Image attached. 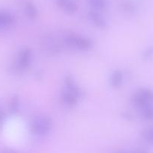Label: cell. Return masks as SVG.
Instances as JSON below:
<instances>
[{
	"label": "cell",
	"mask_w": 153,
	"mask_h": 153,
	"mask_svg": "<svg viewBox=\"0 0 153 153\" xmlns=\"http://www.w3.org/2000/svg\"><path fill=\"white\" fill-rule=\"evenodd\" d=\"M52 128V120L47 115H38L32 120L30 130L33 134L45 136L50 132Z\"/></svg>",
	"instance_id": "6da1fadb"
},
{
	"label": "cell",
	"mask_w": 153,
	"mask_h": 153,
	"mask_svg": "<svg viewBox=\"0 0 153 153\" xmlns=\"http://www.w3.org/2000/svg\"><path fill=\"white\" fill-rule=\"evenodd\" d=\"M64 43L68 46L80 51H88L93 46L90 39L76 34H68L64 38Z\"/></svg>",
	"instance_id": "7a4b0ae2"
},
{
	"label": "cell",
	"mask_w": 153,
	"mask_h": 153,
	"mask_svg": "<svg viewBox=\"0 0 153 153\" xmlns=\"http://www.w3.org/2000/svg\"><path fill=\"white\" fill-rule=\"evenodd\" d=\"M134 103L140 108L153 105V91L148 88L139 90L134 96Z\"/></svg>",
	"instance_id": "3957f363"
},
{
	"label": "cell",
	"mask_w": 153,
	"mask_h": 153,
	"mask_svg": "<svg viewBox=\"0 0 153 153\" xmlns=\"http://www.w3.org/2000/svg\"><path fill=\"white\" fill-rule=\"evenodd\" d=\"M32 58V52L29 48H23L19 52L16 61V67L20 71H24L30 66Z\"/></svg>",
	"instance_id": "277c9868"
},
{
	"label": "cell",
	"mask_w": 153,
	"mask_h": 153,
	"mask_svg": "<svg viewBox=\"0 0 153 153\" xmlns=\"http://www.w3.org/2000/svg\"><path fill=\"white\" fill-rule=\"evenodd\" d=\"M64 85H65L66 91L76 96L78 99L82 97V90L78 86V85L75 82L74 79L71 76H66L64 79Z\"/></svg>",
	"instance_id": "5b68a950"
},
{
	"label": "cell",
	"mask_w": 153,
	"mask_h": 153,
	"mask_svg": "<svg viewBox=\"0 0 153 153\" xmlns=\"http://www.w3.org/2000/svg\"><path fill=\"white\" fill-rule=\"evenodd\" d=\"M88 17H89L92 22L98 28L104 29L107 26V23H106V21L105 20L104 18L96 10H91L88 13Z\"/></svg>",
	"instance_id": "8992f818"
},
{
	"label": "cell",
	"mask_w": 153,
	"mask_h": 153,
	"mask_svg": "<svg viewBox=\"0 0 153 153\" xmlns=\"http://www.w3.org/2000/svg\"><path fill=\"white\" fill-rule=\"evenodd\" d=\"M58 7L68 13H74L77 10V4L73 0H57Z\"/></svg>",
	"instance_id": "52a82bcc"
},
{
	"label": "cell",
	"mask_w": 153,
	"mask_h": 153,
	"mask_svg": "<svg viewBox=\"0 0 153 153\" xmlns=\"http://www.w3.org/2000/svg\"><path fill=\"white\" fill-rule=\"evenodd\" d=\"M62 100L66 105L69 106V107H74L77 104L79 99L76 96L65 90L62 93Z\"/></svg>",
	"instance_id": "ba28073f"
},
{
	"label": "cell",
	"mask_w": 153,
	"mask_h": 153,
	"mask_svg": "<svg viewBox=\"0 0 153 153\" xmlns=\"http://www.w3.org/2000/svg\"><path fill=\"white\" fill-rule=\"evenodd\" d=\"M110 85L113 88H118L123 82V73L121 70H116L113 71L110 76Z\"/></svg>",
	"instance_id": "9c48e42d"
},
{
	"label": "cell",
	"mask_w": 153,
	"mask_h": 153,
	"mask_svg": "<svg viewBox=\"0 0 153 153\" xmlns=\"http://www.w3.org/2000/svg\"><path fill=\"white\" fill-rule=\"evenodd\" d=\"M14 21V18L10 13L7 12L0 13V28H6L12 25Z\"/></svg>",
	"instance_id": "30bf717a"
},
{
	"label": "cell",
	"mask_w": 153,
	"mask_h": 153,
	"mask_svg": "<svg viewBox=\"0 0 153 153\" xmlns=\"http://www.w3.org/2000/svg\"><path fill=\"white\" fill-rule=\"evenodd\" d=\"M26 14L30 19H34L38 16V10L34 4L31 1H27L25 7Z\"/></svg>",
	"instance_id": "8fae6325"
},
{
	"label": "cell",
	"mask_w": 153,
	"mask_h": 153,
	"mask_svg": "<svg viewBox=\"0 0 153 153\" xmlns=\"http://www.w3.org/2000/svg\"><path fill=\"white\" fill-rule=\"evenodd\" d=\"M20 98L17 95H14L11 97L9 103V111L11 114L17 113L20 109Z\"/></svg>",
	"instance_id": "7c38bea8"
},
{
	"label": "cell",
	"mask_w": 153,
	"mask_h": 153,
	"mask_svg": "<svg viewBox=\"0 0 153 153\" xmlns=\"http://www.w3.org/2000/svg\"><path fill=\"white\" fill-rule=\"evenodd\" d=\"M89 5L94 9V10H101L106 7V0H88Z\"/></svg>",
	"instance_id": "4fadbf2b"
},
{
	"label": "cell",
	"mask_w": 153,
	"mask_h": 153,
	"mask_svg": "<svg viewBox=\"0 0 153 153\" xmlns=\"http://www.w3.org/2000/svg\"><path fill=\"white\" fill-rule=\"evenodd\" d=\"M141 114L144 119L153 120V105L141 108Z\"/></svg>",
	"instance_id": "5bb4252c"
},
{
	"label": "cell",
	"mask_w": 153,
	"mask_h": 153,
	"mask_svg": "<svg viewBox=\"0 0 153 153\" xmlns=\"http://www.w3.org/2000/svg\"><path fill=\"white\" fill-rule=\"evenodd\" d=\"M142 137L147 143L153 145V127H150L144 130Z\"/></svg>",
	"instance_id": "9a60e30c"
},
{
	"label": "cell",
	"mask_w": 153,
	"mask_h": 153,
	"mask_svg": "<svg viewBox=\"0 0 153 153\" xmlns=\"http://www.w3.org/2000/svg\"><path fill=\"white\" fill-rule=\"evenodd\" d=\"M4 120H5V114L3 111L0 110V128L2 126L3 123L4 122Z\"/></svg>",
	"instance_id": "2e32d148"
},
{
	"label": "cell",
	"mask_w": 153,
	"mask_h": 153,
	"mask_svg": "<svg viewBox=\"0 0 153 153\" xmlns=\"http://www.w3.org/2000/svg\"><path fill=\"white\" fill-rule=\"evenodd\" d=\"M135 153H148V152H146V151H144V150H138V151H136Z\"/></svg>",
	"instance_id": "e0dca14e"
}]
</instances>
